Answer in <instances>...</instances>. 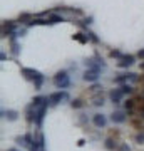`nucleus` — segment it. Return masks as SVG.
<instances>
[{
  "label": "nucleus",
  "mask_w": 144,
  "mask_h": 151,
  "mask_svg": "<svg viewBox=\"0 0 144 151\" xmlns=\"http://www.w3.org/2000/svg\"><path fill=\"white\" fill-rule=\"evenodd\" d=\"M107 96H109V99H111L112 104H116V106H117V104L123 103L124 94H123V91H121V87H116V89H111Z\"/></svg>",
  "instance_id": "9d476101"
},
{
  "label": "nucleus",
  "mask_w": 144,
  "mask_h": 151,
  "mask_svg": "<svg viewBox=\"0 0 144 151\" xmlns=\"http://www.w3.org/2000/svg\"><path fill=\"white\" fill-rule=\"evenodd\" d=\"M85 35H87V39H89V42H91V44H99V42H101V39L97 37L96 32H92L91 29H87V30H85Z\"/></svg>",
  "instance_id": "aec40b11"
},
{
  "label": "nucleus",
  "mask_w": 144,
  "mask_h": 151,
  "mask_svg": "<svg viewBox=\"0 0 144 151\" xmlns=\"http://www.w3.org/2000/svg\"><path fill=\"white\" fill-rule=\"evenodd\" d=\"M139 79V76L136 72H121V74L114 76L112 77V82L114 84H117V86H123V84H128V82H136Z\"/></svg>",
  "instance_id": "7ed1b4c3"
},
{
  "label": "nucleus",
  "mask_w": 144,
  "mask_h": 151,
  "mask_svg": "<svg viewBox=\"0 0 144 151\" xmlns=\"http://www.w3.org/2000/svg\"><path fill=\"white\" fill-rule=\"evenodd\" d=\"M65 99H69V92L65 91V89H59V91H55L47 96V101L50 106H57V104H60Z\"/></svg>",
  "instance_id": "20e7f679"
},
{
  "label": "nucleus",
  "mask_w": 144,
  "mask_h": 151,
  "mask_svg": "<svg viewBox=\"0 0 144 151\" xmlns=\"http://www.w3.org/2000/svg\"><path fill=\"white\" fill-rule=\"evenodd\" d=\"M116 151H131V148H129L126 143H123V145H119V148H117Z\"/></svg>",
  "instance_id": "c85d7f7f"
},
{
  "label": "nucleus",
  "mask_w": 144,
  "mask_h": 151,
  "mask_svg": "<svg viewBox=\"0 0 144 151\" xmlns=\"http://www.w3.org/2000/svg\"><path fill=\"white\" fill-rule=\"evenodd\" d=\"M82 22H84L85 25H91L92 22H94V17H92V15H89V17H84V19H82Z\"/></svg>",
  "instance_id": "cd10ccee"
},
{
  "label": "nucleus",
  "mask_w": 144,
  "mask_h": 151,
  "mask_svg": "<svg viewBox=\"0 0 144 151\" xmlns=\"http://www.w3.org/2000/svg\"><path fill=\"white\" fill-rule=\"evenodd\" d=\"M70 108L72 109H80V108H84V103H82L80 99H72V101H70Z\"/></svg>",
  "instance_id": "393cba45"
},
{
  "label": "nucleus",
  "mask_w": 144,
  "mask_h": 151,
  "mask_svg": "<svg viewBox=\"0 0 144 151\" xmlns=\"http://www.w3.org/2000/svg\"><path fill=\"white\" fill-rule=\"evenodd\" d=\"M34 17H35V15L29 14V12H22L20 15H19V22H20V24H25V25H27V24H29V22L32 20Z\"/></svg>",
  "instance_id": "a211bd4d"
},
{
  "label": "nucleus",
  "mask_w": 144,
  "mask_h": 151,
  "mask_svg": "<svg viewBox=\"0 0 144 151\" xmlns=\"http://www.w3.org/2000/svg\"><path fill=\"white\" fill-rule=\"evenodd\" d=\"M136 64V55L133 54H124L121 59L117 60V67L119 69H129L131 65Z\"/></svg>",
  "instance_id": "423d86ee"
},
{
  "label": "nucleus",
  "mask_w": 144,
  "mask_h": 151,
  "mask_svg": "<svg viewBox=\"0 0 144 151\" xmlns=\"http://www.w3.org/2000/svg\"><path fill=\"white\" fill-rule=\"evenodd\" d=\"M0 59H2V60L7 59V54H5V52H2V54H0Z\"/></svg>",
  "instance_id": "473e14b6"
},
{
  "label": "nucleus",
  "mask_w": 144,
  "mask_h": 151,
  "mask_svg": "<svg viewBox=\"0 0 144 151\" xmlns=\"http://www.w3.org/2000/svg\"><path fill=\"white\" fill-rule=\"evenodd\" d=\"M54 84H55L57 89H67V87L72 84L69 72H67V70H59L57 74L54 76Z\"/></svg>",
  "instance_id": "f03ea898"
},
{
  "label": "nucleus",
  "mask_w": 144,
  "mask_h": 151,
  "mask_svg": "<svg viewBox=\"0 0 144 151\" xmlns=\"http://www.w3.org/2000/svg\"><path fill=\"white\" fill-rule=\"evenodd\" d=\"M44 103H47V96H42V94H40V96H35V97H34L30 104H32L34 108L37 109V108H40Z\"/></svg>",
  "instance_id": "f3484780"
},
{
  "label": "nucleus",
  "mask_w": 144,
  "mask_h": 151,
  "mask_svg": "<svg viewBox=\"0 0 144 151\" xmlns=\"http://www.w3.org/2000/svg\"><path fill=\"white\" fill-rule=\"evenodd\" d=\"M17 24L14 20H4L2 24V37H10L14 32H17Z\"/></svg>",
  "instance_id": "0eeeda50"
},
{
  "label": "nucleus",
  "mask_w": 144,
  "mask_h": 151,
  "mask_svg": "<svg viewBox=\"0 0 144 151\" xmlns=\"http://www.w3.org/2000/svg\"><path fill=\"white\" fill-rule=\"evenodd\" d=\"M35 139H37L39 146L42 148V151H45V138H44V134H42V133H39V134L35 136Z\"/></svg>",
  "instance_id": "b1692460"
},
{
  "label": "nucleus",
  "mask_w": 144,
  "mask_h": 151,
  "mask_svg": "<svg viewBox=\"0 0 144 151\" xmlns=\"http://www.w3.org/2000/svg\"><path fill=\"white\" fill-rule=\"evenodd\" d=\"M35 25H49V22H47V19H42V17H34L25 27L29 29V27H35Z\"/></svg>",
  "instance_id": "4468645a"
},
{
  "label": "nucleus",
  "mask_w": 144,
  "mask_h": 151,
  "mask_svg": "<svg viewBox=\"0 0 144 151\" xmlns=\"http://www.w3.org/2000/svg\"><path fill=\"white\" fill-rule=\"evenodd\" d=\"M92 124H94L96 128H99V129H104L107 126V116L102 114V113H96L92 116Z\"/></svg>",
  "instance_id": "1a4fd4ad"
},
{
  "label": "nucleus",
  "mask_w": 144,
  "mask_h": 151,
  "mask_svg": "<svg viewBox=\"0 0 144 151\" xmlns=\"http://www.w3.org/2000/svg\"><path fill=\"white\" fill-rule=\"evenodd\" d=\"M20 72H22V76L25 77L27 81L34 82V87H35L37 91H40V89H42L44 82H45V76H44L40 70L32 69V67H22Z\"/></svg>",
  "instance_id": "f257e3e1"
},
{
  "label": "nucleus",
  "mask_w": 144,
  "mask_h": 151,
  "mask_svg": "<svg viewBox=\"0 0 144 151\" xmlns=\"http://www.w3.org/2000/svg\"><path fill=\"white\" fill-rule=\"evenodd\" d=\"M7 151H20V150H17V148H10V150H7Z\"/></svg>",
  "instance_id": "72a5a7b5"
},
{
  "label": "nucleus",
  "mask_w": 144,
  "mask_h": 151,
  "mask_svg": "<svg viewBox=\"0 0 144 151\" xmlns=\"http://www.w3.org/2000/svg\"><path fill=\"white\" fill-rule=\"evenodd\" d=\"M104 148L109 150V151H116L119 148V145H117V141H116V139H112V138H106V141H104Z\"/></svg>",
  "instance_id": "dca6fc26"
},
{
  "label": "nucleus",
  "mask_w": 144,
  "mask_h": 151,
  "mask_svg": "<svg viewBox=\"0 0 144 151\" xmlns=\"http://www.w3.org/2000/svg\"><path fill=\"white\" fill-rule=\"evenodd\" d=\"M104 104H106V103H104V97H96V101H94V106H97V108H102V106H104Z\"/></svg>",
  "instance_id": "a878e982"
},
{
  "label": "nucleus",
  "mask_w": 144,
  "mask_h": 151,
  "mask_svg": "<svg viewBox=\"0 0 144 151\" xmlns=\"http://www.w3.org/2000/svg\"><path fill=\"white\" fill-rule=\"evenodd\" d=\"M134 108H136V99H134V97H129L128 101L124 103V111L131 116V114L134 113Z\"/></svg>",
  "instance_id": "2eb2a0df"
},
{
  "label": "nucleus",
  "mask_w": 144,
  "mask_h": 151,
  "mask_svg": "<svg viewBox=\"0 0 144 151\" xmlns=\"http://www.w3.org/2000/svg\"><path fill=\"white\" fill-rule=\"evenodd\" d=\"M25 32H27V27L25 29H20V30H17V35H19V37H24V35H25Z\"/></svg>",
  "instance_id": "c756f323"
},
{
  "label": "nucleus",
  "mask_w": 144,
  "mask_h": 151,
  "mask_svg": "<svg viewBox=\"0 0 144 151\" xmlns=\"http://www.w3.org/2000/svg\"><path fill=\"white\" fill-rule=\"evenodd\" d=\"M49 106H50V104H49V101H47V103H44L40 108L35 109V118H34V124H35L37 128H40V126L44 124V119H45V114H47Z\"/></svg>",
  "instance_id": "39448f33"
},
{
  "label": "nucleus",
  "mask_w": 144,
  "mask_h": 151,
  "mask_svg": "<svg viewBox=\"0 0 144 151\" xmlns=\"http://www.w3.org/2000/svg\"><path fill=\"white\" fill-rule=\"evenodd\" d=\"M134 139H136V143H139V145H141V143H144V133H138Z\"/></svg>",
  "instance_id": "bb28decb"
},
{
  "label": "nucleus",
  "mask_w": 144,
  "mask_h": 151,
  "mask_svg": "<svg viewBox=\"0 0 144 151\" xmlns=\"http://www.w3.org/2000/svg\"><path fill=\"white\" fill-rule=\"evenodd\" d=\"M47 22H49V25L62 24V22H65V17L62 15V14H55V12H52V14H50V15L47 17Z\"/></svg>",
  "instance_id": "f8f14e48"
},
{
  "label": "nucleus",
  "mask_w": 144,
  "mask_h": 151,
  "mask_svg": "<svg viewBox=\"0 0 144 151\" xmlns=\"http://www.w3.org/2000/svg\"><path fill=\"white\" fill-rule=\"evenodd\" d=\"M72 39H74V40H77L79 44H87V42H89V39H87L85 32H77V34H74V35H72Z\"/></svg>",
  "instance_id": "6ab92c4d"
},
{
  "label": "nucleus",
  "mask_w": 144,
  "mask_h": 151,
  "mask_svg": "<svg viewBox=\"0 0 144 151\" xmlns=\"http://www.w3.org/2000/svg\"><path fill=\"white\" fill-rule=\"evenodd\" d=\"M136 57H139V59H144V49H141V50H139Z\"/></svg>",
  "instance_id": "2f4dec72"
},
{
  "label": "nucleus",
  "mask_w": 144,
  "mask_h": 151,
  "mask_svg": "<svg viewBox=\"0 0 144 151\" xmlns=\"http://www.w3.org/2000/svg\"><path fill=\"white\" fill-rule=\"evenodd\" d=\"M123 55H124V52H121V50H117V49H114V50L109 52V57H111V59H116V60H119Z\"/></svg>",
  "instance_id": "4be33fe9"
},
{
  "label": "nucleus",
  "mask_w": 144,
  "mask_h": 151,
  "mask_svg": "<svg viewBox=\"0 0 144 151\" xmlns=\"http://www.w3.org/2000/svg\"><path fill=\"white\" fill-rule=\"evenodd\" d=\"M79 121H80V123H82V124H85V123H89V119L85 118L84 114H82V116H80V119H79Z\"/></svg>",
  "instance_id": "7c9ffc66"
},
{
  "label": "nucleus",
  "mask_w": 144,
  "mask_h": 151,
  "mask_svg": "<svg viewBox=\"0 0 144 151\" xmlns=\"http://www.w3.org/2000/svg\"><path fill=\"white\" fill-rule=\"evenodd\" d=\"M101 74H102V72H99V70H94V69H85V72L82 74V79H84L85 82H91V84H94V82L99 81Z\"/></svg>",
  "instance_id": "6e6552de"
},
{
  "label": "nucleus",
  "mask_w": 144,
  "mask_h": 151,
  "mask_svg": "<svg viewBox=\"0 0 144 151\" xmlns=\"http://www.w3.org/2000/svg\"><path fill=\"white\" fill-rule=\"evenodd\" d=\"M128 116L129 114L126 113V111H121V109H117V111H112V114H111V121L114 124H123L126 119H128Z\"/></svg>",
  "instance_id": "9b49d317"
},
{
  "label": "nucleus",
  "mask_w": 144,
  "mask_h": 151,
  "mask_svg": "<svg viewBox=\"0 0 144 151\" xmlns=\"http://www.w3.org/2000/svg\"><path fill=\"white\" fill-rule=\"evenodd\" d=\"M102 84H99V82H94L91 86V92H94V94H102Z\"/></svg>",
  "instance_id": "5701e85b"
},
{
  "label": "nucleus",
  "mask_w": 144,
  "mask_h": 151,
  "mask_svg": "<svg viewBox=\"0 0 144 151\" xmlns=\"http://www.w3.org/2000/svg\"><path fill=\"white\" fill-rule=\"evenodd\" d=\"M119 87H121V91H123L124 96H133L134 94V87L131 84H123V86H119Z\"/></svg>",
  "instance_id": "412c9836"
},
{
  "label": "nucleus",
  "mask_w": 144,
  "mask_h": 151,
  "mask_svg": "<svg viewBox=\"0 0 144 151\" xmlns=\"http://www.w3.org/2000/svg\"><path fill=\"white\" fill-rule=\"evenodd\" d=\"M0 114H2V118L7 119V121H17V118H19V113L14 111V109H2Z\"/></svg>",
  "instance_id": "ddd939ff"
}]
</instances>
